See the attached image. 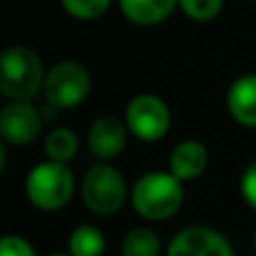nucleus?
<instances>
[{
  "instance_id": "1",
  "label": "nucleus",
  "mask_w": 256,
  "mask_h": 256,
  "mask_svg": "<svg viewBox=\"0 0 256 256\" xmlns=\"http://www.w3.org/2000/svg\"><path fill=\"white\" fill-rule=\"evenodd\" d=\"M130 202L142 218L166 220L180 212L184 202V186L180 178H176L171 171H150L132 184Z\"/></svg>"
},
{
  "instance_id": "2",
  "label": "nucleus",
  "mask_w": 256,
  "mask_h": 256,
  "mask_svg": "<svg viewBox=\"0 0 256 256\" xmlns=\"http://www.w3.org/2000/svg\"><path fill=\"white\" fill-rule=\"evenodd\" d=\"M40 56L30 48H9L0 56V90L12 102H30L45 88Z\"/></svg>"
},
{
  "instance_id": "3",
  "label": "nucleus",
  "mask_w": 256,
  "mask_h": 256,
  "mask_svg": "<svg viewBox=\"0 0 256 256\" xmlns=\"http://www.w3.org/2000/svg\"><path fill=\"white\" fill-rule=\"evenodd\" d=\"M25 194L34 207L43 212L63 209L74 194V176L66 162H40L25 180Z\"/></svg>"
},
{
  "instance_id": "4",
  "label": "nucleus",
  "mask_w": 256,
  "mask_h": 256,
  "mask_svg": "<svg viewBox=\"0 0 256 256\" xmlns=\"http://www.w3.org/2000/svg\"><path fill=\"white\" fill-rule=\"evenodd\" d=\"M81 198L92 214L99 216L117 214L126 202L124 176L110 164H94L84 178Z\"/></svg>"
},
{
  "instance_id": "5",
  "label": "nucleus",
  "mask_w": 256,
  "mask_h": 256,
  "mask_svg": "<svg viewBox=\"0 0 256 256\" xmlns=\"http://www.w3.org/2000/svg\"><path fill=\"white\" fill-rule=\"evenodd\" d=\"M92 88L90 72L76 61H61L48 72L45 76V99L50 106L66 110V108H76L86 102Z\"/></svg>"
},
{
  "instance_id": "6",
  "label": "nucleus",
  "mask_w": 256,
  "mask_h": 256,
  "mask_svg": "<svg viewBox=\"0 0 256 256\" xmlns=\"http://www.w3.org/2000/svg\"><path fill=\"white\" fill-rule=\"evenodd\" d=\"M126 126L137 140L158 142L168 132L171 112L166 104L155 94H137L126 108Z\"/></svg>"
},
{
  "instance_id": "7",
  "label": "nucleus",
  "mask_w": 256,
  "mask_h": 256,
  "mask_svg": "<svg viewBox=\"0 0 256 256\" xmlns=\"http://www.w3.org/2000/svg\"><path fill=\"white\" fill-rule=\"evenodd\" d=\"M166 256H234V250L216 230L186 227L173 236Z\"/></svg>"
},
{
  "instance_id": "8",
  "label": "nucleus",
  "mask_w": 256,
  "mask_h": 256,
  "mask_svg": "<svg viewBox=\"0 0 256 256\" xmlns=\"http://www.w3.org/2000/svg\"><path fill=\"white\" fill-rule=\"evenodd\" d=\"M40 112L30 102H9L0 110V135L4 142L25 146L40 132Z\"/></svg>"
},
{
  "instance_id": "9",
  "label": "nucleus",
  "mask_w": 256,
  "mask_h": 256,
  "mask_svg": "<svg viewBox=\"0 0 256 256\" xmlns=\"http://www.w3.org/2000/svg\"><path fill=\"white\" fill-rule=\"evenodd\" d=\"M126 128L117 117L104 115L92 122L88 130V144L90 150L99 160H110L120 155L126 146Z\"/></svg>"
},
{
  "instance_id": "10",
  "label": "nucleus",
  "mask_w": 256,
  "mask_h": 256,
  "mask_svg": "<svg viewBox=\"0 0 256 256\" xmlns=\"http://www.w3.org/2000/svg\"><path fill=\"white\" fill-rule=\"evenodd\" d=\"M227 108L238 124L256 128V74H243L230 86Z\"/></svg>"
},
{
  "instance_id": "11",
  "label": "nucleus",
  "mask_w": 256,
  "mask_h": 256,
  "mask_svg": "<svg viewBox=\"0 0 256 256\" xmlns=\"http://www.w3.org/2000/svg\"><path fill=\"white\" fill-rule=\"evenodd\" d=\"M207 162H209L207 148L196 140L180 142V144L173 148L171 160H168V164H171V173L176 178H180L182 182L198 178L200 173L207 168Z\"/></svg>"
},
{
  "instance_id": "12",
  "label": "nucleus",
  "mask_w": 256,
  "mask_h": 256,
  "mask_svg": "<svg viewBox=\"0 0 256 256\" xmlns=\"http://www.w3.org/2000/svg\"><path fill=\"white\" fill-rule=\"evenodd\" d=\"M176 4H180V0H120L122 14L130 22L142 27H150L166 20Z\"/></svg>"
},
{
  "instance_id": "13",
  "label": "nucleus",
  "mask_w": 256,
  "mask_h": 256,
  "mask_svg": "<svg viewBox=\"0 0 256 256\" xmlns=\"http://www.w3.org/2000/svg\"><path fill=\"white\" fill-rule=\"evenodd\" d=\"M106 250L104 232L94 225H81L70 234L68 254L72 256H102Z\"/></svg>"
},
{
  "instance_id": "14",
  "label": "nucleus",
  "mask_w": 256,
  "mask_h": 256,
  "mask_svg": "<svg viewBox=\"0 0 256 256\" xmlns=\"http://www.w3.org/2000/svg\"><path fill=\"white\" fill-rule=\"evenodd\" d=\"M122 256H160V238L153 230L135 227L122 240Z\"/></svg>"
},
{
  "instance_id": "15",
  "label": "nucleus",
  "mask_w": 256,
  "mask_h": 256,
  "mask_svg": "<svg viewBox=\"0 0 256 256\" xmlns=\"http://www.w3.org/2000/svg\"><path fill=\"white\" fill-rule=\"evenodd\" d=\"M76 150H79V140L68 128H54L45 140V153L54 162H68L76 155Z\"/></svg>"
},
{
  "instance_id": "16",
  "label": "nucleus",
  "mask_w": 256,
  "mask_h": 256,
  "mask_svg": "<svg viewBox=\"0 0 256 256\" xmlns=\"http://www.w3.org/2000/svg\"><path fill=\"white\" fill-rule=\"evenodd\" d=\"M61 2L66 12L79 20H94L110 7V0H61Z\"/></svg>"
},
{
  "instance_id": "17",
  "label": "nucleus",
  "mask_w": 256,
  "mask_h": 256,
  "mask_svg": "<svg viewBox=\"0 0 256 256\" xmlns=\"http://www.w3.org/2000/svg\"><path fill=\"white\" fill-rule=\"evenodd\" d=\"M225 0H180V7L191 20L207 22L220 14Z\"/></svg>"
},
{
  "instance_id": "18",
  "label": "nucleus",
  "mask_w": 256,
  "mask_h": 256,
  "mask_svg": "<svg viewBox=\"0 0 256 256\" xmlns=\"http://www.w3.org/2000/svg\"><path fill=\"white\" fill-rule=\"evenodd\" d=\"M0 256H36V252L22 236H4L0 243Z\"/></svg>"
},
{
  "instance_id": "19",
  "label": "nucleus",
  "mask_w": 256,
  "mask_h": 256,
  "mask_svg": "<svg viewBox=\"0 0 256 256\" xmlns=\"http://www.w3.org/2000/svg\"><path fill=\"white\" fill-rule=\"evenodd\" d=\"M240 194H243L245 202L256 209V162L250 164L240 178Z\"/></svg>"
},
{
  "instance_id": "20",
  "label": "nucleus",
  "mask_w": 256,
  "mask_h": 256,
  "mask_svg": "<svg viewBox=\"0 0 256 256\" xmlns=\"http://www.w3.org/2000/svg\"><path fill=\"white\" fill-rule=\"evenodd\" d=\"M52 256H72V254H52Z\"/></svg>"
},
{
  "instance_id": "21",
  "label": "nucleus",
  "mask_w": 256,
  "mask_h": 256,
  "mask_svg": "<svg viewBox=\"0 0 256 256\" xmlns=\"http://www.w3.org/2000/svg\"><path fill=\"white\" fill-rule=\"evenodd\" d=\"M254 245H256V236H254Z\"/></svg>"
}]
</instances>
